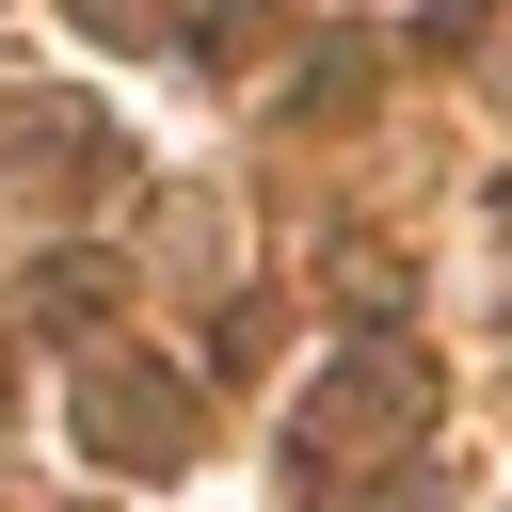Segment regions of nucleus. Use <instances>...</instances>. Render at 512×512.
Wrapping results in <instances>:
<instances>
[{
  "label": "nucleus",
  "instance_id": "nucleus-1",
  "mask_svg": "<svg viewBox=\"0 0 512 512\" xmlns=\"http://www.w3.org/2000/svg\"><path fill=\"white\" fill-rule=\"evenodd\" d=\"M80 432H96V464H176V448H192V416H176V384H160V368H96Z\"/></svg>",
  "mask_w": 512,
  "mask_h": 512
}]
</instances>
